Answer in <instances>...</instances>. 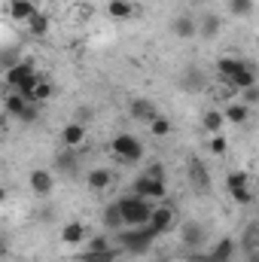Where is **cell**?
<instances>
[{
    "instance_id": "2",
    "label": "cell",
    "mask_w": 259,
    "mask_h": 262,
    "mask_svg": "<svg viewBox=\"0 0 259 262\" xmlns=\"http://www.w3.org/2000/svg\"><path fill=\"white\" fill-rule=\"evenodd\" d=\"M116 207H119V213H122V226H146L149 210H153V201L128 192V195H122L116 201Z\"/></svg>"
},
{
    "instance_id": "21",
    "label": "cell",
    "mask_w": 259,
    "mask_h": 262,
    "mask_svg": "<svg viewBox=\"0 0 259 262\" xmlns=\"http://www.w3.org/2000/svg\"><path fill=\"white\" fill-rule=\"evenodd\" d=\"M28 104H31V101H25V95H18V92H9V95H6V101H3V110H6V116L18 119V113H21Z\"/></svg>"
},
{
    "instance_id": "33",
    "label": "cell",
    "mask_w": 259,
    "mask_h": 262,
    "mask_svg": "<svg viewBox=\"0 0 259 262\" xmlns=\"http://www.w3.org/2000/svg\"><path fill=\"white\" fill-rule=\"evenodd\" d=\"M256 101H259V82H256V85H250V89H244V92H241V104H244V107H253Z\"/></svg>"
},
{
    "instance_id": "39",
    "label": "cell",
    "mask_w": 259,
    "mask_h": 262,
    "mask_svg": "<svg viewBox=\"0 0 259 262\" xmlns=\"http://www.w3.org/2000/svg\"><path fill=\"white\" fill-rule=\"evenodd\" d=\"M201 3H213V0H201Z\"/></svg>"
},
{
    "instance_id": "11",
    "label": "cell",
    "mask_w": 259,
    "mask_h": 262,
    "mask_svg": "<svg viewBox=\"0 0 259 262\" xmlns=\"http://www.w3.org/2000/svg\"><path fill=\"white\" fill-rule=\"evenodd\" d=\"M220 113H223V122H232V125H244V122L250 119V107H244L241 101H232V104H226Z\"/></svg>"
},
{
    "instance_id": "26",
    "label": "cell",
    "mask_w": 259,
    "mask_h": 262,
    "mask_svg": "<svg viewBox=\"0 0 259 262\" xmlns=\"http://www.w3.org/2000/svg\"><path fill=\"white\" fill-rule=\"evenodd\" d=\"M223 125H226V122H223V113H220V110H207V113H204V131L220 134Z\"/></svg>"
},
{
    "instance_id": "18",
    "label": "cell",
    "mask_w": 259,
    "mask_h": 262,
    "mask_svg": "<svg viewBox=\"0 0 259 262\" xmlns=\"http://www.w3.org/2000/svg\"><path fill=\"white\" fill-rule=\"evenodd\" d=\"M52 95H55V85H52L49 79H43V76H40V79H37V85L31 89L28 101H31V104H46V101H49Z\"/></svg>"
},
{
    "instance_id": "37",
    "label": "cell",
    "mask_w": 259,
    "mask_h": 262,
    "mask_svg": "<svg viewBox=\"0 0 259 262\" xmlns=\"http://www.w3.org/2000/svg\"><path fill=\"white\" fill-rule=\"evenodd\" d=\"M3 201H6V189H3V186H0V204H3Z\"/></svg>"
},
{
    "instance_id": "5",
    "label": "cell",
    "mask_w": 259,
    "mask_h": 262,
    "mask_svg": "<svg viewBox=\"0 0 259 262\" xmlns=\"http://www.w3.org/2000/svg\"><path fill=\"white\" fill-rule=\"evenodd\" d=\"M110 152L122 162H137L143 156V143L134 137V134H116L113 143H110Z\"/></svg>"
},
{
    "instance_id": "14",
    "label": "cell",
    "mask_w": 259,
    "mask_h": 262,
    "mask_svg": "<svg viewBox=\"0 0 259 262\" xmlns=\"http://www.w3.org/2000/svg\"><path fill=\"white\" fill-rule=\"evenodd\" d=\"M85 235H89V229H85L79 220H70V223H64V229H61V244L76 247V244L85 241Z\"/></svg>"
},
{
    "instance_id": "22",
    "label": "cell",
    "mask_w": 259,
    "mask_h": 262,
    "mask_svg": "<svg viewBox=\"0 0 259 262\" xmlns=\"http://www.w3.org/2000/svg\"><path fill=\"white\" fill-rule=\"evenodd\" d=\"M104 229H113V232H119V229H125L122 226V213H119V207H116V201H110L107 207H104Z\"/></svg>"
},
{
    "instance_id": "16",
    "label": "cell",
    "mask_w": 259,
    "mask_h": 262,
    "mask_svg": "<svg viewBox=\"0 0 259 262\" xmlns=\"http://www.w3.org/2000/svg\"><path fill=\"white\" fill-rule=\"evenodd\" d=\"M259 79H256V70L247 64V67H241L232 79H226V85L229 89H235V92H244V89H250V85H256Z\"/></svg>"
},
{
    "instance_id": "36",
    "label": "cell",
    "mask_w": 259,
    "mask_h": 262,
    "mask_svg": "<svg viewBox=\"0 0 259 262\" xmlns=\"http://www.w3.org/2000/svg\"><path fill=\"white\" fill-rule=\"evenodd\" d=\"M146 177H153V180H165V165H159V162H156V165L146 171Z\"/></svg>"
},
{
    "instance_id": "30",
    "label": "cell",
    "mask_w": 259,
    "mask_h": 262,
    "mask_svg": "<svg viewBox=\"0 0 259 262\" xmlns=\"http://www.w3.org/2000/svg\"><path fill=\"white\" fill-rule=\"evenodd\" d=\"M37 116H40V104H28V107L18 113V122L31 125V122H37Z\"/></svg>"
},
{
    "instance_id": "3",
    "label": "cell",
    "mask_w": 259,
    "mask_h": 262,
    "mask_svg": "<svg viewBox=\"0 0 259 262\" xmlns=\"http://www.w3.org/2000/svg\"><path fill=\"white\" fill-rule=\"evenodd\" d=\"M37 70L31 61H21V64H12L6 70V76H3V82L12 89V92H18V95H25V101H28V95H31V89L37 85Z\"/></svg>"
},
{
    "instance_id": "35",
    "label": "cell",
    "mask_w": 259,
    "mask_h": 262,
    "mask_svg": "<svg viewBox=\"0 0 259 262\" xmlns=\"http://www.w3.org/2000/svg\"><path fill=\"white\" fill-rule=\"evenodd\" d=\"M58 168L67 171V174H73V171H76V159H73L70 152H67V156H58Z\"/></svg>"
},
{
    "instance_id": "9",
    "label": "cell",
    "mask_w": 259,
    "mask_h": 262,
    "mask_svg": "<svg viewBox=\"0 0 259 262\" xmlns=\"http://www.w3.org/2000/svg\"><path fill=\"white\" fill-rule=\"evenodd\" d=\"M85 137H89L85 122H67L64 131H61V143H64L67 149H79L85 143Z\"/></svg>"
},
{
    "instance_id": "27",
    "label": "cell",
    "mask_w": 259,
    "mask_h": 262,
    "mask_svg": "<svg viewBox=\"0 0 259 262\" xmlns=\"http://www.w3.org/2000/svg\"><path fill=\"white\" fill-rule=\"evenodd\" d=\"M229 9H232V15H238V18H247V15L256 9V3H253V0H229Z\"/></svg>"
},
{
    "instance_id": "7",
    "label": "cell",
    "mask_w": 259,
    "mask_h": 262,
    "mask_svg": "<svg viewBox=\"0 0 259 262\" xmlns=\"http://www.w3.org/2000/svg\"><path fill=\"white\" fill-rule=\"evenodd\" d=\"M180 241H183V247H186L189 253H192V250H201L204 241H207V229H204L201 223L189 220V223H183V229H180Z\"/></svg>"
},
{
    "instance_id": "32",
    "label": "cell",
    "mask_w": 259,
    "mask_h": 262,
    "mask_svg": "<svg viewBox=\"0 0 259 262\" xmlns=\"http://www.w3.org/2000/svg\"><path fill=\"white\" fill-rule=\"evenodd\" d=\"M229 195L235 198V204H250V201H253V192H250V186H241V189H229Z\"/></svg>"
},
{
    "instance_id": "1",
    "label": "cell",
    "mask_w": 259,
    "mask_h": 262,
    "mask_svg": "<svg viewBox=\"0 0 259 262\" xmlns=\"http://www.w3.org/2000/svg\"><path fill=\"white\" fill-rule=\"evenodd\" d=\"M156 238H159V235H156L149 226H125V229L116 232V244H119V250H125V253H146Z\"/></svg>"
},
{
    "instance_id": "20",
    "label": "cell",
    "mask_w": 259,
    "mask_h": 262,
    "mask_svg": "<svg viewBox=\"0 0 259 262\" xmlns=\"http://www.w3.org/2000/svg\"><path fill=\"white\" fill-rule=\"evenodd\" d=\"M140 6H134L131 0H107V12L110 18H131Z\"/></svg>"
},
{
    "instance_id": "34",
    "label": "cell",
    "mask_w": 259,
    "mask_h": 262,
    "mask_svg": "<svg viewBox=\"0 0 259 262\" xmlns=\"http://www.w3.org/2000/svg\"><path fill=\"white\" fill-rule=\"evenodd\" d=\"M226 149H229V143H226V137H220V134H213V137H210V152H213V156H223Z\"/></svg>"
},
{
    "instance_id": "13",
    "label": "cell",
    "mask_w": 259,
    "mask_h": 262,
    "mask_svg": "<svg viewBox=\"0 0 259 262\" xmlns=\"http://www.w3.org/2000/svg\"><path fill=\"white\" fill-rule=\"evenodd\" d=\"M235 253H238V241H235V238H220V241L210 247V259L213 262H232Z\"/></svg>"
},
{
    "instance_id": "38",
    "label": "cell",
    "mask_w": 259,
    "mask_h": 262,
    "mask_svg": "<svg viewBox=\"0 0 259 262\" xmlns=\"http://www.w3.org/2000/svg\"><path fill=\"white\" fill-rule=\"evenodd\" d=\"M0 253H6V244H3V238H0Z\"/></svg>"
},
{
    "instance_id": "12",
    "label": "cell",
    "mask_w": 259,
    "mask_h": 262,
    "mask_svg": "<svg viewBox=\"0 0 259 262\" xmlns=\"http://www.w3.org/2000/svg\"><path fill=\"white\" fill-rule=\"evenodd\" d=\"M85 183H89V189L104 192V189L113 186V171H110V168H92L89 177H85Z\"/></svg>"
},
{
    "instance_id": "19",
    "label": "cell",
    "mask_w": 259,
    "mask_h": 262,
    "mask_svg": "<svg viewBox=\"0 0 259 262\" xmlns=\"http://www.w3.org/2000/svg\"><path fill=\"white\" fill-rule=\"evenodd\" d=\"M34 12H37V3H34V0H12V3H9V15H12L15 21H28Z\"/></svg>"
},
{
    "instance_id": "6",
    "label": "cell",
    "mask_w": 259,
    "mask_h": 262,
    "mask_svg": "<svg viewBox=\"0 0 259 262\" xmlns=\"http://www.w3.org/2000/svg\"><path fill=\"white\" fill-rule=\"evenodd\" d=\"M131 192L140 198H146V201H165L168 198V183L165 180H153V177H137L134 183H131Z\"/></svg>"
},
{
    "instance_id": "25",
    "label": "cell",
    "mask_w": 259,
    "mask_h": 262,
    "mask_svg": "<svg viewBox=\"0 0 259 262\" xmlns=\"http://www.w3.org/2000/svg\"><path fill=\"white\" fill-rule=\"evenodd\" d=\"M28 28H31V34H34V37H43V34H49V18L37 9V12L28 18Z\"/></svg>"
},
{
    "instance_id": "4",
    "label": "cell",
    "mask_w": 259,
    "mask_h": 262,
    "mask_svg": "<svg viewBox=\"0 0 259 262\" xmlns=\"http://www.w3.org/2000/svg\"><path fill=\"white\" fill-rule=\"evenodd\" d=\"M146 226H149L156 235H168V232H174V229H177V210H174L168 201H162V204H153Z\"/></svg>"
},
{
    "instance_id": "17",
    "label": "cell",
    "mask_w": 259,
    "mask_h": 262,
    "mask_svg": "<svg viewBox=\"0 0 259 262\" xmlns=\"http://www.w3.org/2000/svg\"><path fill=\"white\" fill-rule=\"evenodd\" d=\"M241 67H247V61H244V58H238V55H223V58H217V73L223 76V82H226V79H232Z\"/></svg>"
},
{
    "instance_id": "28",
    "label": "cell",
    "mask_w": 259,
    "mask_h": 262,
    "mask_svg": "<svg viewBox=\"0 0 259 262\" xmlns=\"http://www.w3.org/2000/svg\"><path fill=\"white\" fill-rule=\"evenodd\" d=\"M149 134H153V137H165V134H171V119H168V116H156V119H149Z\"/></svg>"
},
{
    "instance_id": "15",
    "label": "cell",
    "mask_w": 259,
    "mask_h": 262,
    "mask_svg": "<svg viewBox=\"0 0 259 262\" xmlns=\"http://www.w3.org/2000/svg\"><path fill=\"white\" fill-rule=\"evenodd\" d=\"M220 31H223V21H220V15L207 12V15L198 21V34H195V37H201V40H217V37H220Z\"/></svg>"
},
{
    "instance_id": "23",
    "label": "cell",
    "mask_w": 259,
    "mask_h": 262,
    "mask_svg": "<svg viewBox=\"0 0 259 262\" xmlns=\"http://www.w3.org/2000/svg\"><path fill=\"white\" fill-rule=\"evenodd\" d=\"M131 116H134V119H146V122H149V119H156V116H159V110L153 107V101H143V98H140V101H134V104H131Z\"/></svg>"
},
{
    "instance_id": "31",
    "label": "cell",
    "mask_w": 259,
    "mask_h": 262,
    "mask_svg": "<svg viewBox=\"0 0 259 262\" xmlns=\"http://www.w3.org/2000/svg\"><path fill=\"white\" fill-rule=\"evenodd\" d=\"M192 183L198 186V189H207V174H204L201 162H192Z\"/></svg>"
},
{
    "instance_id": "10",
    "label": "cell",
    "mask_w": 259,
    "mask_h": 262,
    "mask_svg": "<svg viewBox=\"0 0 259 262\" xmlns=\"http://www.w3.org/2000/svg\"><path fill=\"white\" fill-rule=\"evenodd\" d=\"M171 34L177 37V40H192L195 34H198V21H195L192 15H177L174 21H171Z\"/></svg>"
},
{
    "instance_id": "8",
    "label": "cell",
    "mask_w": 259,
    "mask_h": 262,
    "mask_svg": "<svg viewBox=\"0 0 259 262\" xmlns=\"http://www.w3.org/2000/svg\"><path fill=\"white\" fill-rule=\"evenodd\" d=\"M28 183H31V192H34V195H40V198H46L52 189H55V177H52V171H46V168L31 171Z\"/></svg>"
},
{
    "instance_id": "29",
    "label": "cell",
    "mask_w": 259,
    "mask_h": 262,
    "mask_svg": "<svg viewBox=\"0 0 259 262\" xmlns=\"http://www.w3.org/2000/svg\"><path fill=\"white\" fill-rule=\"evenodd\" d=\"M226 186H229V189H241V186H250V174H247V171H232V174L226 177Z\"/></svg>"
},
{
    "instance_id": "24",
    "label": "cell",
    "mask_w": 259,
    "mask_h": 262,
    "mask_svg": "<svg viewBox=\"0 0 259 262\" xmlns=\"http://www.w3.org/2000/svg\"><path fill=\"white\" fill-rule=\"evenodd\" d=\"M113 244H110V235H95V238H89V247H85V256H101V253H107Z\"/></svg>"
}]
</instances>
